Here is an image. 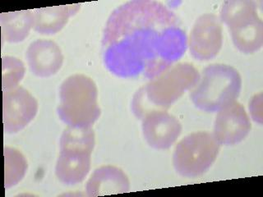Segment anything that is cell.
<instances>
[{
  "mask_svg": "<svg viewBox=\"0 0 263 197\" xmlns=\"http://www.w3.org/2000/svg\"><path fill=\"white\" fill-rule=\"evenodd\" d=\"M187 46L175 12L157 1L134 0L115 8L107 20L103 60L119 77L152 80L180 60Z\"/></svg>",
  "mask_w": 263,
  "mask_h": 197,
  "instance_id": "1",
  "label": "cell"
},
{
  "mask_svg": "<svg viewBox=\"0 0 263 197\" xmlns=\"http://www.w3.org/2000/svg\"><path fill=\"white\" fill-rule=\"evenodd\" d=\"M199 72L193 64L171 66L137 91L132 103L134 114L142 119L154 109L165 110L199 82Z\"/></svg>",
  "mask_w": 263,
  "mask_h": 197,
  "instance_id": "2",
  "label": "cell"
},
{
  "mask_svg": "<svg viewBox=\"0 0 263 197\" xmlns=\"http://www.w3.org/2000/svg\"><path fill=\"white\" fill-rule=\"evenodd\" d=\"M57 113L68 127L86 128L101 115L98 89L94 81L83 74H75L64 81L60 89Z\"/></svg>",
  "mask_w": 263,
  "mask_h": 197,
  "instance_id": "3",
  "label": "cell"
},
{
  "mask_svg": "<svg viewBox=\"0 0 263 197\" xmlns=\"http://www.w3.org/2000/svg\"><path fill=\"white\" fill-rule=\"evenodd\" d=\"M241 89L242 77L237 69L226 64H212L204 68L190 98L200 110L215 113L236 101Z\"/></svg>",
  "mask_w": 263,
  "mask_h": 197,
  "instance_id": "4",
  "label": "cell"
},
{
  "mask_svg": "<svg viewBox=\"0 0 263 197\" xmlns=\"http://www.w3.org/2000/svg\"><path fill=\"white\" fill-rule=\"evenodd\" d=\"M220 19L228 27L234 46L239 51L249 54L262 47L263 22L256 3L250 0L226 1Z\"/></svg>",
  "mask_w": 263,
  "mask_h": 197,
  "instance_id": "5",
  "label": "cell"
},
{
  "mask_svg": "<svg viewBox=\"0 0 263 197\" xmlns=\"http://www.w3.org/2000/svg\"><path fill=\"white\" fill-rule=\"evenodd\" d=\"M220 149V144L209 131L189 134L175 147L173 154L175 171L189 179L201 176L215 163Z\"/></svg>",
  "mask_w": 263,
  "mask_h": 197,
  "instance_id": "6",
  "label": "cell"
},
{
  "mask_svg": "<svg viewBox=\"0 0 263 197\" xmlns=\"http://www.w3.org/2000/svg\"><path fill=\"white\" fill-rule=\"evenodd\" d=\"M223 44L222 26L220 17L213 13H205L193 25L189 46L195 60L208 61L220 53Z\"/></svg>",
  "mask_w": 263,
  "mask_h": 197,
  "instance_id": "7",
  "label": "cell"
},
{
  "mask_svg": "<svg viewBox=\"0 0 263 197\" xmlns=\"http://www.w3.org/2000/svg\"><path fill=\"white\" fill-rule=\"evenodd\" d=\"M38 102L28 90L17 86L3 91V122L5 133H16L35 119Z\"/></svg>",
  "mask_w": 263,
  "mask_h": 197,
  "instance_id": "8",
  "label": "cell"
},
{
  "mask_svg": "<svg viewBox=\"0 0 263 197\" xmlns=\"http://www.w3.org/2000/svg\"><path fill=\"white\" fill-rule=\"evenodd\" d=\"M251 122L245 107L234 101L218 111L213 135L220 146L240 143L251 131Z\"/></svg>",
  "mask_w": 263,
  "mask_h": 197,
  "instance_id": "9",
  "label": "cell"
},
{
  "mask_svg": "<svg viewBox=\"0 0 263 197\" xmlns=\"http://www.w3.org/2000/svg\"><path fill=\"white\" fill-rule=\"evenodd\" d=\"M142 120L144 138L148 145L156 150L171 148L183 129L177 117L161 109L150 111Z\"/></svg>",
  "mask_w": 263,
  "mask_h": 197,
  "instance_id": "10",
  "label": "cell"
},
{
  "mask_svg": "<svg viewBox=\"0 0 263 197\" xmlns=\"http://www.w3.org/2000/svg\"><path fill=\"white\" fill-rule=\"evenodd\" d=\"M29 68L39 77H49L57 73L64 63L60 46L50 40L41 39L29 45L26 53Z\"/></svg>",
  "mask_w": 263,
  "mask_h": 197,
  "instance_id": "11",
  "label": "cell"
},
{
  "mask_svg": "<svg viewBox=\"0 0 263 197\" xmlns=\"http://www.w3.org/2000/svg\"><path fill=\"white\" fill-rule=\"evenodd\" d=\"M92 151L78 148H61L55 166L57 179L63 184L76 185L88 175Z\"/></svg>",
  "mask_w": 263,
  "mask_h": 197,
  "instance_id": "12",
  "label": "cell"
},
{
  "mask_svg": "<svg viewBox=\"0 0 263 197\" xmlns=\"http://www.w3.org/2000/svg\"><path fill=\"white\" fill-rule=\"evenodd\" d=\"M130 191V181L121 168L112 165L97 168L87 181L86 194L88 196L122 194Z\"/></svg>",
  "mask_w": 263,
  "mask_h": 197,
  "instance_id": "13",
  "label": "cell"
},
{
  "mask_svg": "<svg viewBox=\"0 0 263 197\" xmlns=\"http://www.w3.org/2000/svg\"><path fill=\"white\" fill-rule=\"evenodd\" d=\"M81 4L37 8L34 13V30L42 35H54L64 28L68 19L80 9Z\"/></svg>",
  "mask_w": 263,
  "mask_h": 197,
  "instance_id": "14",
  "label": "cell"
},
{
  "mask_svg": "<svg viewBox=\"0 0 263 197\" xmlns=\"http://www.w3.org/2000/svg\"><path fill=\"white\" fill-rule=\"evenodd\" d=\"M0 24L3 41L18 43L24 41L34 27L32 10L3 12L0 14Z\"/></svg>",
  "mask_w": 263,
  "mask_h": 197,
  "instance_id": "15",
  "label": "cell"
},
{
  "mask_svg": "<svg viewBox=\"0 0 263 197\" xmlns=\"http://www.w3.org/2000/svg\"><path fill=\"white\" fill-rule=\"evenodd\" d=\"M5 160V188L8 189L20 183L27 170L25 156L14 148L4 147Z\"/></svg>",
  "mask_w": 263,
  "mask_h": 197,
  "instance_id": "16",
  "label": "cell"
},
{
  "mask_svg": "<svg viewBox=\"0 0 263 197\" xmlns=\"http://www.w3.org/2000/svg\"><path fill=\"white\" fill-rule=\"evenodd\" d=\"M24 64L18 58L6 56L2 58V89L7 91L16 88L24 77Z\"/></svg>",
  "mask_w": 263,
  "mask_h": 197,
  "instance_id": "17",
  "label": "cell"
},
{
  "mask_svg": "<svg viewBox=\"0 0 263 197\" xmlns=\"http://www.w3.org/2000/svg\"><path fill=\"white\" fill-rule=\"evenodd\" d=\"M261 93L255 95L249 105V110L251 111L253 120L255 122L261 124L262 123V113H261V105H262V100H261Z\"/></svg>",
  "mask_w": 263,
  "mask_h": 197,
  "instance_id": "18",
  "label": "cell"
}]
</instances>
